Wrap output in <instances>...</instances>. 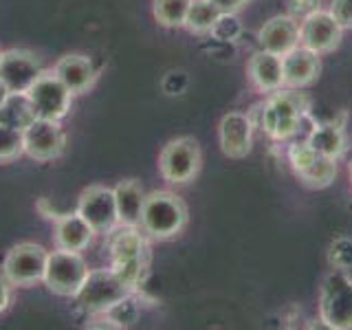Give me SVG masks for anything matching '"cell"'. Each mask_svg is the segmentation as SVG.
I'll return each instance as SVG.
<instances>
[{
  "mask_svg": "<svg viewBox=\"0 0 352 330\" xmlns=\"http://www.w3.org/2000/svg\"><path fill=\"white\" fill-rule=\"evenodd\" d=\"M311 113V99L302 88L282 86L280 91L269 93L258 108V126L271 141H291L302 132L304 121Z\"/></svg>",
  "mask_w": 352,
  "mask_h": 330,
  "instance_id": "6da1fadb",
  "label": "cell"
},
{
  "mask_svg": "<svg viewBox=\"0 0 352 330\" xmlns=\"http://www.w3.org/2000/svg\"><path fill=\"white\" fill-rule=\"evenodd\" d=\"M106 245L110 253V269L126 282L130 291H139L150 264L148 236L141 227L117 225L106 236Z\"/></svg>",
  "mask_w": 352,
  "mask_h": 330,
  "instance_id": "7a4b0ae2",
  "label": "cell"
},
{
  "mask_svg": "<svg viewBox=\"0 0 352 330\" xmlns=\"http://www.w3.org/2000/svg\"><path fill=\"white\" fill-rule=\"evenodd\" d=\"M187 225V205L185 201L170 190L150 192L143 203L139 227L150 240H172L181 236Z\"/></svg>",
  "mask_w": 352,
  "mask_h": 330,
  "instance_id": "3957f363",
  "label": "cell"
},
{
  "mask_svg": "<svg viewBox=\"0 0 352 330\" xmlns=\"http://www.w3.org/2000/svg\"><path fill=\"white\" fill-rule=\"evenodd\" d=\"M319 322L330 330L352 328V275L330 271L319 286Z\"/></svg>",
  "mask_w": 352,
  "mask_h": 330,
  "instance_id": "277c9868",
  "label": "cell"
},
{
  "mask_svg": "<svg viewBox=\"0 0 352 330\" xmlns=\"http://www.w3.org/2000/svg\"><path fill=\"white\" fill-rule=\"evenodd\" d=\"M130 291L126 282L119 278L113 269H91L88 278L84 280L82 289L73 297L77 308L86 315H104L108 308H113L119 300H124Z\"/></svg>",
  "mask_w": 352,
  "mask_h": 330,
  "instance_id": "5b68a950",
  "label": "cell"
},
{
  "mask_svg": "<svg viewBox=\"0 0 352 330\" xmlns=\"http://www.w3.org/2000/svg\"><path fill=\"white\" fill-rule=\"evenodd\" d=\"M203 165V152L194 137H176L159 154V174L170 185L192 183Z\"/></svg>",
  "mask_w": 352,
  "mask_h": 330,
  "instance_id": "8992f818",
  "label": "cell"
},
{
  "mask_svg": "<svg viewBox=\"0 0 352 330\" xmlns=\"http://www.w3.org/2000/svg\"><path fill=\"white\" fill-rule=\"evenodd\" d=\"M88 273H91V269H88V262L82 256V251L55 249L49 251L42 282L55 295L75 297L77 291L82 289L84 280L88 278Z\"/></svg>",
  "mask_w": 352,
  "mask_h": 330,
  "instance_id": "52a82bcc",
  "label": "cell"
},
{
  "mask_svg": "<svg viewBox=\"0 0 352 330\" xmlns=\"http://www.w3.org/2000/svg\"><path fill=\"white\" fill-rule=\"evenodd\" d=\"M27 95L31 99L36 115L40 119H53V121H62L71 113L73 97H75L53 71H44L38 80L33 82Z\"/></svg>",
  "mask_w": 352,
  "mask_h": 330,
  "instance_id": "ba28073f",
  "label": "cell"
},
{
  "mask_svg": "<svg viewBox=\"0 0 352 330\" xmlns=\"http://www.w3.org/2000/svg\"><path fill=\"white\" fill-rule=\"evenodd\" d=\"M49 251L36 242H20L11 247L3 262V275L14 286H31L42 282Z\"/></svg>",
  "mask_w": 352,
  "mask_h": 330,
  "instance_id": "9c48e42d",
  "label": "cell"
},
{
  "mask_svg": "<svg viewBox=\"0 0 352 330\" xmlns=\"http://www.w3.org/2000/svg\"><path fill=\"white\" fill-rule=\"evenodd\" d=\"M75 212L80 214L99 236H108L110 231L119 225L115 192H113V187H106V185H88L86 190H82Z\"/></svg>",
  "mask_w": 352,
  "mask_h": 330,
  "instance_id": "30bf717a",
  "label": "cell"
},
{
  "mask_svg": "<svg viewBox=\"0 0 352 330\" xmlns=\"http://www.w3.org/2000/svg\"><path fill=\"white\" fill-rule=\"evenodd\" d=\"M25 137V154L38 163H49L60 159L66 150V132L60 121L36 119L22 132Z\"/></svg>",
  "mask_w": 352,
  "mask_h": 330,
  "instance_id": "8fae6325",
  "label": "cell"
},
{
  "mask_svg": "<svg viewBox=\"0 0 352 330\" xmlns=\"http://www.w3.org/2000/svg\"><path fill=\"white\" fill-rule=\"evenodd\" d=\"M344 31L346 29L330 14V9H317L300 20V44L319 55H326L341 44Z\"/></svg>",
  "mask_w": 352,
  "mask_h": 330,
  "instance_id": "7c38bea8",
  "label": "cell"
},
{
  "mask_svg": "<svg viewBox=\"0 0 352 330\" xmlns=\"http://www.w3.org/2000/svg\"><path fill=\"white\" fill-rule=\"evenodd\" d=\"M42 73V60L33 51L9 49L0 55V80L11 93H27Z\"/></svg>",
  "mask_w": 352,
  "mask_h": 330,
  "instance_id": "4fadbf2b",
  "label": "cell"
},
{
  "mask_svg": "<svg viewBox=\"0 0 352 330\" xmlns=\"http://www.w3.org/2000/svg\"><path fill=\"white\" fill-rule=\"evenodd\" d=\"M253 117L231 110L218 124V143L225 157L245 159L253 148Z\"/></svg>",
  "mask_w": 352,
  "mask_h": 330,
  "instance_id": "5bb4252c",
  "label": "cell"
},
{
  "mask_svg": "<svg viewBox=\"0 0 352 330\" xmlns=\"http://www.w3.org/2000/svg\"><path fill=\"white\" fill-rule=\"evenodd\" d=\"M53 73L60 77V82L69 88L73 95H84L97 84L99 71L93 60L84 53H69L55 62Z\"/></svg>",
  "mask_w": 352,
  "mask_h": 330,
  "instance_id": "9a60e30c",
  "label": "cell"
},
{
  "mask_svg": "<svg viewBox=\"0 0 352 330\" xmlns=\"http://www.w3.org/2000/svg\"><path fill=\"white\" fill-rule=\"evenodd\" d=\"M300 44V20L289 14L273 16L258 31V49L271 51L275 55H286Z\"/></svg>",
  "mask_w": 352,
  "mask_h": 330,
  "instance_id": "2e32d148",
  "label": "cell"
},
{
  "mask_svg": "<svg viewBox=\"0 0 352 330\" xmlns=\"http://www.w3.org/2000/svg\"><path fill=\"white\" fill-rule=\"evenodd\" d=\"M247 77L258 93L269 95L284 86V64L282 55L258 49L247 62Z\"/></svg>",
  "mask_w": 352,
  "mask_h": 330,
  "instance_id": "e0dca14e",
  "label": "cell"
},
{
  "mask_svg": "<svg viewBox=\"0 0 352 330\" xmlns=\"http://www.w3.org/2000/svg\"><path fill=\"white\" fill-rule=\"evenodd\" d=\"M322 55L297 44L286 55H282L284 64V86L289 88H306L311 86L322 71Z\"/></svg>",
  "mask_w": 352,
  "mask_h": 330,
  "instance_id": "ac0fdd59",
  "label": "cell"
},
{
  "mask_svg": "<svg viewBox=\"0 0 352 330\" xmlns=\"http://www.w3.org/2000/svg\"><path fill=\"white\" fill-rule=\"evenodd\" d=\"M95 229L86 223V220L73 212V214H62L55 218V229H53V240L55 249H66V251H86L93 245Z\"/></svg>",
  "mask_w": 352,
  "mask_h": 330,
  "instance_id": "d6986e66",
  "label": "cell"
},
{
  "mask_svg": "<svg viewBox=\"0 0 352 330\" xmlns=\"http://www.w3.org/2000/svg\"><path fill=\"white\" fill-rule=\"evenodd\" d=\"M115 203H117V214H119V225H130L139 227L143 203H146V190L137 179H126L119 181L115 187Z\"/></svg>",
  "mask_w": 352,
  "mask_h": 330,
  "instance_id": "ffe728a7",
  "label": "cell"
},
{
  "mask_svg": "<svg viewBox=\"0 0 352 330\" xmlns=\"http://www.w3.org/2000/svg\"><path fill=\"white\" fill-rule=\"evenodd\" d=\"M308 146L315 152H319L322 157L328 159H341L346 152V132L344 126L337 121H324V124H313L311 130L306 135Z\"/></svg>",
  "mask_w": 352,
  "mask_h": 330,
  "instance_id": "44dd1931",
  "label": "cell"
},
{
  "mask_svg": "<svg viewBox=\"0 0 352 330\" xmlns=\"http://www.w3.org/2000/svg\"><path fill=\"white\" fill-rule=\"evenodd\" d=\"M38 119L27 93H9L0 106V124L25 132Z\"/></svg>",
  "mask_w": 352,
  "mask_h": 330,
  "instance_id": "7402d4cb",
  "label": "cell"
},
{
  "mask_svg": "<svg viewBox=\"0 0 352 330\" xmlns=\"http://www.w3.org/2000/svg\"><path fill=\"white\" fill-rule=\"evenodd\" d=\"M220 14H223V11H220L218 5H214L212 0H192L183 27L187 31L196 33V36H209Z\"/></svg>",
  "mask_w": 352,
  "mask_h": 330,
  "instance_id": "603a6c76",
  "label": "cell"
},
{
  "mask_svg": "<svg viewBox=\"0 0 352 330\" xmlns=\"http://www.w3.org/2000/svg\"><path fill=\"white\" fill-rule=\"evenodd\" d=\"M141 315V306H139V300H137V291L135 293H128L124 300H119L113 308H108L104 315V322L106 324H99L97 328H128L132 326L139 319Z\"/></svg>",
  "mask_w": 352,
  "mask_h": 330,
  "instance_id": "cb8c5ba5",
  "label": "cell"
},
{
  "mask_svg": "<svg viewBox=\"0 0 352 330\" xmlns=\"http://www.w3.org/2000/svg\"><path fill=\"white\" fill-rule=\"evenodd\" d=\"M335 176H337V161L317 154L315 161L308 165L306 170H302L300 174H297V179H300L306 187L324 190V187H328L335 181Z\"/></svg>",
  "mask_w": 352,
  "mask_h": 330,
  "instance_id": "d4e9b609",
  "label": "cell"
},
{
  "mask_svg": "<svg viewBox=\"0 0 352 330\" xmlns=\"http://www.w3.org/2000/svg\"><path fill=\"white\" fill-rule=\"evenodd\" d=\"M190 3L192 0H152V16L165 29H179L185 25Z\"/></svg>",
  "mask_w": 352,
  "mask_h": 330,
  "instance_id": "484cf974",
  "label": "cell"
},
{
  "mask_svg": "<svg viewBox=\"0 0 352 330\" xmlns=\"http://www.w3.org/2000/svg\"><path fill=\"white\" fill-rule=\"evenodd\" d=\"M25 154V137L20 130L0 124V163H11Z\"/></svg>",
  "mask_w": 352,
  "mask_h": 330,
  "instance_id": "4316f807",
  "label": "cell"
},
{
  "mask_svg": "<svg viewBox=\"0 0 352 330\" xmlns=\"http://www.w3.org/2000/svg\"><path fill=\"white\" fill-rule=\"evenodd\" d=\"M328 264L335 271L352 273V238L339 236L328 247Z\"/></svg>",
  "mask_w": 352,
  "mask_h": 330,
  "instance_id": "83f0119b",
  "label": "cell"
},
{
  "mask_svg": "<svg viewBox=\"0 0 352 330\" xmlns=\"http://www.w3.org/2000/svg\"><path fill=\"white\" fill-rule=\"evenodd\" d=\"M209 36L216 38V40L236 44L240 40V36H242V22H240L238 14H234V11H223V14L218 16L216 25H214V29H212Z\"/></svg>",
  "mask_w": 352,
  "mask_h": 330,
  "instance_id": "f1b7e54d",
  "label": "cell"
},
{
  "mask_svg": "<svg viewBox=\"0 0 352 330\" xmlns=\"http://www.w3.org/2000/svg\"><path fill=\"white\" fill-rule=\"evenodd\" d=\"M284 7L289 16H293L295 20H302L311 16L313 11L322 9V0H284Z\"/></svg>",
  "mask_w": 352,
  "mask_h": 330,
  "instance_id": "f546056e",
  "label": "cell"
},
{
  "mask_svg": "<svg viewBox=\"0 0 352 330\" xmlns=\"http://www.w3.org/2000/svg\"><path fill=\"white\" fill-rule=\"evenodd\" d=\"M330 14L339 20V25L344 29H352V0H333Z\"/></svg>",
  "mask_w": 352,
  "mask_h": 330,
  "instance_id": "4dcf8cb0",
  "label": "cell"
},
{
  "mask_svg": "<svg viewBox=\"0 0 352 330\" xmlns=\"http://www.w3.org/2000/svg\"><path fill=\"white\" fill-rule=\"evenodd\" d=\"M187 88V75L183 71H170L163 80V91L168 95H181Z\"/></svg>",
  "mask_w": 352,
  "mask_h": 330,
  "instance_id": "1f68e13d",
  "label": "cell"
},
{
  "mask_svg": "<svg viewBox=\"0 0 352 330\" xmlns=\"http://www.w3.org/2000/svg\"><path fill=\"white\" fill-rule=\"evenodd\" d=\"M11 302H14V284L5 275H0V315L9 311Z\"/></svg>",
  "mask_w": 352,
  "mask_h": 330,
  "instance_id": "d6a6232c",
  "label": "cell"
},
{
  "mask_svg": "<svg viewBox=\"0 0 352 330\" xmlns=\"http://www.w3.org/2000/svg\"><path fill=\"white\" fill-rule=\"evenodd\" d=\"M214 5H218L220 11H234V14H238V11L242 7H247L251 0H212Z\"/></svg>",
  "mask_w": 352,
  "mask_h": 330,
  "instance_id": "836d02e7",
  "label": "cell"
},
{
  "mask_svg": "<svg viewBox=\"0 0 352 330\" xmlns=\"http://www.w3.org/2000/svg\"><path fill=\"white\" fill-rule=\"evenodd\" d=\"M9 93H11V91L7 88V84H5L3 80H0V106H3V102L7 99V95H9Z\"/></svg>",
  "mask_w": 352,
  "mask_h": 330,
  "instance_id": "e575fe53",
  "label": "cell"
},
{
  "mask_svg": "<svg viewBox=\"0 0 352 330\" xmlns=\"http://www.w3.org/2000/svg\"><path fill=\"white\" fill-rule=\"evenodd\" d=\"M350 179H352V157H350Z\"/></svg>",
  "mask_w": 352,
  "mask_h": 330,
  "instance_id": "d590c367",
  "label": "cell"
},
{
  "mask_svg": "<svg viewBox=\"0 0 352 330\" xmlns=\"http://www.w3.org/2000/svg\"><path fill=\"white\" fill-rule=\"evenodd\" d=\"M0 55H3V51H0Z\"/></svg>",
  "mask_w": 352,
  "mask_h": 330,
  "instance_id": "8d00e7d4",
  "label": "cell"
}]
</instances>
